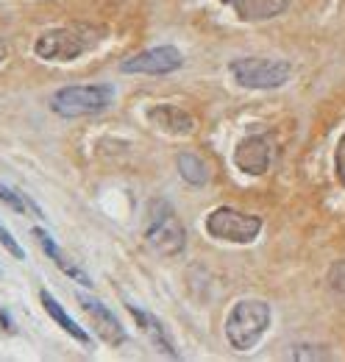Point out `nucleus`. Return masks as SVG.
I'll return each mask as SVG.
<instances>
[{
  "mask_svg": "<svg viewBox=\"0 0 345 362\" xmlns=\"http://www.w3.org/2000/svg\"><path fill=\"white\" fill-rule=\"evenodd\" d=\"M103 28H95L89 23H73V25H59L47 28L37 37L34 53L45 62H76L84 53L95 50L103 40Z\"/></svg>",
  "mask_w": 345,
  "mask_h": 362,
  "instance_id": "obj_1",
  "label": "nucleus"
},
{
  "mask_svg": "<svg viewBox=\"0 0 345 362\" xmlns=\"http://www.w3.org/2000/svg\"><path fill=\"white\" fill-rule=\"evenodd\" d=\"M270 326V307L264 301H240L226 320V337L231 349L251 351Z\"/></svg>",
  "mask_w": 345,
  "mask_h": 362,
  "instance_id": "obj_2",
  "label": "nucleus"
},
{
  "mask_svg": "<svg viewBox=\"0 0 345 362\" xmlns=\"http://www.w3.org/2000/svg\"><path fill=\"white\" fill-rule=\"evenodd\" d=\"M145 237L165 257H178L184 251V245H187V231H184L178 215L172 212V206L168 201H151Z\"/></svg>",
  "mask_w": 345,
  "mask_h": 362,
  "instance_id": "obj_3",
  "label": "nucleus"
},
{
  "mask_svg": "<svg viewBox=\"0 0 345 362\" xmlns=\"http://www.w3.org/2000/svg\"><path fill=\"white\" fill-rule=\"evenodd\" d=\"M231 76L240 87L245 90H276L290 81V62L284 59H234L231 62Z\"/></svg>",
  "mask_w": 345,
  "mask_h": 362,
  "instance_id": "obj_4",
  "label": "nucleus"
},
{
  "mask_svg": "<svg viewBox=\"0 0 345 362\" xmlns=\"http://www.w3.org/2000/svg\"><path fill=\"white\" fill-rule=\"evenodd\" d=\"M115 98L109 84H92V87H62L50 98V109L59 117H84L103 112Z\"/></svg>",
  "mask_w": 345,
  "mask_h": 362,
  "instance_id": "obj_5",
  "label": "nucleus"
},
{
  "mask_svg": "<svg viewBox=\"0 0 345 362\" xmlns=\"http://www.w3.org/2000/svg\"><path fill=\"white\" fill-rule=\"evenodd\" d=\"M206 231L215 237V240H223V243H254L262 231V221L257 215H245L240 209H231V206H220L215 209L209 218H206Z\"/></svg>",
  "mask_w": 345,
  "mask_h": 362,
  "instance_id": "obj_6",
  "label": "nucleus"
},
{
  "mask_svg": "<svg viewBox=\"0 0 345 362\" xmlns=\"http://www.w3.org/2000/svg\"><path fill=\"white\" fill-rule=\"evenodd\" d=\"M181 67H184V56L172 45L148 47L136 56H129L120 64L123 73H142V76H168V73H175Z\"/></svg>",
  "mask_w": 345,
  "mask_h": 362,
  "instance_id": "obj_7",
  "label": "nucleus"
},
{
  "mask_svg": "<svg viewBox=\"0 0 345 362\" xmlns=\"http://www.w3.org/2000/svg\"><path fill=\"white\" fill-rule=\"evenodd\" d=\"M78 304H81V310L89 315V320L95 323V334H98L103 343H109V346H123V343L129 340L123 323L117 320V315H115L106 304H100L98 298H92V296H86V293H78Z\"/></svg>",
  "mask_w": 345,
  "mask_h": 362,
  "instance_id": "obj_8",
  "label": "nucleus"
},
{
  "mask_svg": "<svg viewBox=\"0 0 345 362\" xmlns=\"http://www.w3.org/2000/svg\"><path fill=\"white\" fill-rule=\"evenodd\" d=\"M270 156H273V139L270 134H254L245 136L237 151H234V165L242 170V173H251V176H262L267 168H270Z\"/></svg>",
  "mask_w": 345,
  "mask_h": 362,
  "instance_id": "obj_9",
  "label": "nucleus"
},
{
  "mask_svg": "<svg viewBox=\"0 0 345 362\" xmlns=\"http://www.w3.org/2000/svg\"><path fill=\"white\" fill-rule=\"evenodd\" d=\"M148 120L151 126H156L159 132L172 136H184L195 132V117L189 112H184L181 106H172V103H159V106H151L148 109Z\"/></svg>",
  "mask_w": 345,
  "mask_h": 362,
  "instance_id": "obj_10",
  "label": "nucleus"
},
{
  "mask_svg": "<svg viewBox=\"0 0 345 362\" xmlns=\"http://www.w3.org/2000/svg\"><path fill=\"white\" fill-rule=\"evenodd\" d=\"M226 6L234 8V14L245 23H262V20H273L279 17L290 0H223Z\"/></svg>",
  "mask_w": 345,
  "mask_h": 362,
  "instance_id": "obj_11",
  "label": "nucleus"
},
{
  "mask_svg": "<svg viewBox=\"0 0 345 362\" xmlns=\"http://www.w3.org/2000/svg\"><path fill=\"white\" fill-rule=\"evenodd\" d=\"M31 234L37 237V243L42 245V251H45V254H47V257H50V259H53V262H56V268H59V271L64 273V276H70V279H76V281H78V284H84V287H92V281H89V276H86V273L81 271V268H78L76 262H70V259L64 257V251H62V248H59V245L53 243V237H50V234H47L45 228L37 226V228H34V231H31Z\"/></svg>",
  "mask_w": 345,
  "mask_h": 362,
  "instance_id": "obj_12",
  "label": "nucleus"
},
{
  "mask_svg": "<svg viewBox=\"0 0 345 362\" xmlns=\"http://www.w3.org/2000/svg\"><path fill=\"white\" fill-rule=\"evenodd\" d=\"M129 313L134 315V320H136V323L142 326V332H145V334H148V337L153 340V346H156L159 351H165V354H168V357H172V360L178 357V351L172 349V343H170V337H168V332L162 329V323H159L156 317H151L148 313H145V310H139L136 304H129Z\"/></svg>",
  "mask_w": 345,
  "mask_h": 362,
  "instance_id": "obj_13",
  "label": "nucleus"
},
{
  "mask_svg": "<svg viewBox=\"0 0 345 362\" xmlns=\"http://www.w3.org/2000/svg\"><path fill=\"white\" fill-rule=\"evenodd\" d=\"M40 301H42L45 313H47V315H50L56 323H59V326H62V332H67L70 337H76V340H78V343H84V346L89 343V334H86L84 329H81V326H78L73 317L64 313V307H62V304H59V301H56V298H53L47 290H40Z\"/></svg>",
  "mask_w": 345,
  "mask_h": 362,
  "instance_id": "obj_14",
  "label": "nucleus"
},
{
  "mask_svg": "<svg viewBox=\"0 0 345 362\" xmlns=\"http://www.w3.org/2000/svg\"><path fill=\"white\" fill-rule=\"evenodd\" d=\"M175 165H178L181 179L189 181V184H195V187H204V184L209 181V168H206V162L198 159L195 153H178Z\"/></svg>",
  "mask_w": 345,
  "mask_h": 362,
  "instance_id": "obj_15",
  "label": "nucleus"
},
{
  "mask_svg": "<svg viewBox=\"0 0 345 362\" xmlns=\"http://www.w3.org/2000/svg\"><path fill=\"white\" fill-rule=\"evenodd\" d=\"M0 204H6L8 209H14V212H34V215H40L42 218V212H40V206L31 201V198H25L20 189H11V187H6V184H0Z\"/></svg>",
  "mask_w": 345,
  "mask_h": 362,
  "instance_id": "obj_16",
  "label": "nucleus"
},
{
  "mask_svg": "<svg viewBox=\"0 0 345 362\" xmlns=\"http://www.w3.org/2000/svg\"><path fill=\"white\" fill-rule=\"evenodd\" d=\"M293 360H332V354L323 351V346H296Z\"/></svg>",
  "mask_w": 345,
  "mask_h": 362,
  "instance_id": "obj_17",
  "label": "nucleus"
},
{
  "mask_svg": "<svg viewBox=\"0 0 345 362\" xmlns=\"http://www.w3.org/2000/svg\"><path fill=\"white\" fill-rule=\"evenodd\" d=\"M0 245H3L14 259H25V251L20 248V243L11 237V231H8V228H3V226H0Z\"/></svg>",
  "mask_w": 345,
  "mask_h": 362,
  "instance_id": "obj_18",
  "label": "nucleus"
},
{
  "mask_svg": "<svg viewBox=\"0 0 345 362\" xmlns=\"http://www.w3.org/2000/svg\"><path fill=\"white\" fill-rule=\"evenodd\" d=\"M329 284H332V290H334V293L345 296V262L332 265V271H329Z\"/></svg>",
  "mask_w": 345,
  "mask_h": 362,
  "instance_id": "obj_19",
  "label": "nucleus"
},
{
  "mask_svg": "<svg viewBox=\"0 0 345 362\" xmlns=\"http://www.w3.org/2000/svg\"><path fill=\"white\" fill-rule=\"evenodd\" d=\"M334 170H337V179L345 187V134L337 142V151H334Z\"/></svg>",
  "mask_w": 345,
  "mask_h": 362,
  "instance_id": "obj_20",
  "label": "nucleus"
},
{
  "mask_svg": "<svg viewBox=\"0 0 345 362\" xmlns=\"http://www.w3.org/2000/svg\"><path fill=\"white\" fill-rule=\"evenodd\" d=\"M0 326H3V329H8V332H14V326H11V317L6 315L3 310H0Z\"/></svg>",
  "mask_w": 345,
  "mask_h": 362,
  "instance_id": "obj_21",
  "label": "nucleus"
},
{
  "mask_svg": "<svg viewBox=\"0 0 345 362\" xmlns=\"http://www.w3.org/2000/svg\"><path fill=\"white\" fill-rule=\"evenodd\" d=\"M6 53H8V50H6V42H3V40H0V62H3V59H6Z\"/></svg>",
  "mask_w": 345,
  "mask_h": 362,
  "instance_id": "obj_22",
  "label": "nucleus"
}]
</instances>
